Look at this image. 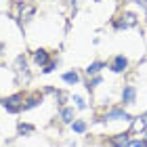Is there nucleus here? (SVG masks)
Listing matches in <instances>:
<instances>
[{"mask_svg":"<svg viewBox=\"0 0 147 147\" xmlns=\"http://www.w3.org/2000/svg\"><path fill=\"white\" fill-rule=\"evenodd\" d=\"M21 101H23V95H13V97H9V99H6V101H4L2 105L6 107V111H11V113H17L19 109L23 107V105H19Z\"/></svg>","mask_w":147,"mask_h":147,"instance_id":"nucleus-1","label":"nucleus"},{"mask_svg":"<svg viewBox=\"0 0 147 147\" xmlns=\"http://www.w3.org/2000/svg\"><path fill=\"white\" fill-rule=\"evenodd\" d=\"M132 25H137V17L132 15V13H126L122 17V21L116 23V28H132Z\"/></svg>","mask_w":147,"mask_h":147,"instance_id":"nucleus-2","label":"nucleus"},{"mask_svg":"<svg viewBox=\"0 0 147 147\" xmlns=\"http://www.w3.org/2000/svg\"><path fill=\"white\" fill-rule=\"evenodd\" d=\"M34 61H36L38 65H49V53H46L44 49H38V51L34 53Z\"/></svg>","mask_w":147,"mask_h":147,"instance_id":"nucleus-3","label":"nucleus"},{"mask_svg":"<svg viewBox=\"0 0 147 147\" xmlns=\"http://www.w3.org/2000/svg\"><path fill=\"white\" fill-rule=\"evenodd\" d=\"M147 128V111L143 113L141 118H137L135 122H132V130L135 132H141V130H145Z\"/></svg>","mask_w":147,"mask_h":147,"instance_id":"nucleus-4","label":"nucleus"},{"mask_svg":"<svg viewBox=\"0 0 147 147\" xmlns=\"http://www.w3.org/2000/svg\"><path fill=\"white\" fill-rule=\"evenodd\" d=\"M32 15H34V6H32V4H23L21 13H19V19H21V21H28Z\"/></svg>","mask_w":147,"mask_h":147,"instance_id":"nucleus-5","label":"nucleus"},{"mask_svg":"<svg viewBox=\"0 0 147 147\" xmlns=\"http://www.w3.org/2000/svg\"><path fill=\"white\" fill-rule=\"evenodd\" d=\"M113 118H120V120H130V116L126 111H120V109H113V111H109L107 116H105V120H113Z\"/></svg>","mask_w":147,"mask_h":147,"instance_id":"nucleus-6","label":"nucleus"},{"mask_svg":"<svg viewBox=\"0 0 147 147\" xmlns=\"http://www.w3.org/2000/svg\"><path fill=\"white\" fill-rule=\"evenodd\" d=\"M122 99H124V103H132L135 101V88H132V86H126L124 92H122Z\"/></svg>","mask_w":147,"mask_h":147,"instance_id":"nucleus-7","label":"nucleus"},{"mask_svg":"<svg viewBox=\"0 0 147 147\" xmlns=\"http://www.w3.org/2000/svg\"><path fill=\"white\" fill-rule=\"evenodd\" d=\"M126 65H128V61L120 55V57H116V61H113V71H124Z\"/></svg>","mask_w":147,"mask_h":147,"instance_id":"nucleus-8","label":"nucleus"},{"mask_svg":"<svg viewBox=\"0 0 147 147\" xmlns=\"http://www.w3.org/2000/svg\"><path fill=\"white\" fill-rule=\"evenodd\" d=\"M63 80H65V82H67V84H76L78 82V74L76 71H67V74H65V76H63Z\"/></svg>","mask_w":147,"mask_h":147,"instance_id":"nucleus-9","label":"nucleus"},{"mask_svg":"<svg viewBox=\"0 0 147 147\" xmlns=\"http://www.w3.org/2000/svg\"><path fill=\"white\" fill-rule=\"evenodd\" d=\"M61 118L65 120V122H74V109H61Z\"/></svg>","mask_w":147,"mask_h":147,"instance_id":"nucleus-10","label":"nucleus"},{"mask_svg":"<svg viewBox=\"0 0 147 147\" xmlns=\"http://www.w3.org/2000/svg\"><path fill=\"white\" fill-rule=\"evenodd\" d=\"M126 141H128V135H126V132H124V135L113 137V145H116V147H122V143H126Z\"/></svg>","mask_w":147,"mask_h":147,"instance_id":"nucleus-11","label":"nucleus"},{"mask_svg":"<svg viewBox=\"0 0 147 147\" xmlns=\"http://www.w3.org/2000/svg\"><path fill=\"white\" fill-rule=\"evenodd\" d=\"M40 101H42V97H40V95H34V97H32V99H30V101H28V105H25V107H23V109H30V107H36V105H38Z\"/></svg>","mask_w":147,"mask_h":147,"instance_id":"nucleus-12","label":"nucleus"},{"mask_svg":"<svg viewBox=\"0 0 147 147\" xmlns=\"http://www.w3.org/2000/svg\"><path fill=\"white\" fill-rule=\"evenodd\" d=\"M101 67H103V63H101V61H97V63L88 65V69H86V74H88V76H90V74H97V71L101 69Z\"/></svg>","mask_w":147,"mask_h":147,"instance_id":"nucleus-13","label":"nucleus"},{"mask_svg":"<svg viewBox=\"0 0 147 147\" xmlns=\"http://www.w3.org/2000/svg\"><path fill=\"white\" fill-rule=\"evenodd\" d=\"M71 126H74V130H76V132H84L86 130V124L84 122H71Z\"/></svg>","mask_w":147,"mask_h":147,"instance_id":"nucleus-14","label":"nucleus"},{"mask_svg":"<svg viewBox=\"0 0 147 147\" xmlns=\"http://www.w3.org/2000/svg\"><path fill=\"white\" fill-rule=\"evenodd\" d=\"M32 130H34V128H32L30 124H19V132H21V135H23V132H32Z\"/></svg>","mask_w":147,"mask_h":147,"instance_id":"nucleus-15","label":"nucleus"},{"mask_svg":"<svg viewBox=\"0 0 147 147\" xmlns=\"http://www.w3.org/2000/svg\"><path fill=\"white\" fill-rule=\"evenodd\" d=\"M74 101H76V105H78L80 109H84V107H86V103H84V101H82L80 97H74Z\"/></svg>","mask_w":147,"mask_h":147,"instance_id":"nucleus-16","label":"nucleus"},{"mask_svg":"<svg viewBox=\"0 0 147 147\" xmlns=\"http://www.w3.org/2000/svg\"><path fill=\"white\" fill-rule=\"evenodd\" d=\"M126 147H143V143L141 141H132V143H128Z\"/></svg>","mask_w":147,"mask_h":147,"instance_id":"nucleus-17","label":"nucleus"},{"mask_svg":"<svg viewBox=\"0 0 147 147\" xmlns=\"http://www.w3.org/2000/svg\"><path fill=\"white\" fill-rule=\"evenodd\" d=\"M53 69H55V63H49V65H46V69H44V74H49V71H53Z\"/></svg>","mask_w":147,"mask_h":147,"instance_id":"nucleus-18","label":"nucleus"},{"mask_svg":"<svg viewBox=\"0 0 147 147\" xmlns=\"http://www.w3.org/2000/svg\"><path fill=\"white\" fill-rule=\"evenodd\" d=\"M95 2H101V0H95Z\"/></svg>","mask_w":147,"mask_h":147,"instance_id":"nucleus-19","label":"nucleus"},{"mask_svg":"<svg viewBox=\"0 0 147 147\" xmlns=\"http://www.w3.org/2000/svg\"><path fill=\"white\" fill-rule=\"evenodd\" d=\"M0 49H2V44H0Z\"/></svg>","mask_w":147,"mask_h":147,"instance_id":"nucleus-20","label":"nucleus"}]
</instances>
